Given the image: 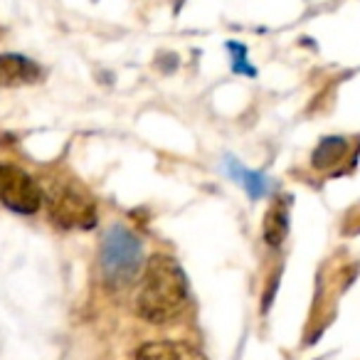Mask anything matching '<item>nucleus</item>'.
I'll return each instance as SVG.
<instances>
[{"label": "nucleus", "instance_id": "f257e3e1", "mask_svg": "<svg viewBox=\"0 0 360 360\" xmlns=\"http://www.w3.org/2000/svg\"><path fill=\"white\" fill-rule=\"evenodd\" d=\"M188 304V276L168 255H153L136 294V311L148 323H168Z\"/></svg>", "mask_w": 360, "mask_h": 360}, {"label": "nucleus", "instance_id": "f03ea898", "mask_svg": "<svg viewBox=\"0 0 360 360\" xmlns=\"http://www.w3.org/2000/svg\"><path fill=\"white\" fill-rule=\"evenodd\" d=\"M99 264L106 286L111 289L129 286L143 266V250H141L139 237L121 225L111 227L101 240Z\"/></svg>", "mask_w": 360, "mask_h": 360}, {"label": "nucleus", "instance_id": "7ed1b4c3", "mask_svg": "<svg viewBox=\"0 0 360 360\" xmlns=\"http://www.w3.org/2000/svg\"><path fill=\"white\" fill-rule=\"evenodd\" d=\"M47 210L62 230H91L96 225V207L86 193L70 183H57L47 193Z\"/></svg>", "mask_w": 360, "mask_h": 360}, {"label": "nucleus", "instance_id": "20e7f679", "mask_svg": "<svg viewBox=\"0 0 360 360\" xmlns=\"http://www.w3.org/2000/svg\"><path fill=\"white\" fill-rule=\"evenodd\" d=\"M0 202L18 215H35L42 207V188L22 168L0 163Z\"/></svg>", "mask_w": 360, "mask_h": 360}, {"label": "nucleus", "instance_id": "39448f33", "mask_svg": "<svg viewBox=\"0 0 360 360\" xmlns=\"http://www.w3.org/2000/svg\"><path fill=\"white\" fill-rule=\"evenodd\" d=\"M42 70L22 55H0V86H25L40 79Z\"/></svg>", "mask_w": 360, "mask_h": 360}, {"label": "nucleus", "instance_id": "423d86ee", "mask_svg": "<svg viewBox=\"0 0 360 360\" xmlns=\"http://www.w3.org/2000/svg\"><path fill=\"white\" fill-rule=\"evenodd\" d=\"M136 360H207L198 348L178 340H153L136 350Z\"/></svg>", "mask_w": 360, "mask_h": 360}, {"label": "nucleus", "instance_id": "0eeeda50", "mask_svg": "<svg viewBox=\"0 0 360 360\" xmlns=\"http://www.w3.org/2000/svg\"><path fill=\"white\" fill-rule=\"evenodd\" d=\"M262 232H264V240L269 247H279L286 240V232H289V210H286L284 200H276L269 205L262 222Z\"/></svg>", "mask_w": 360, "mask_h": 360}, {"label": "nucleus", "instance_id": "6e6552de", "mask_svg": "<svg viewBox=\"0 0 360 360\" xmlns=\"http://www.w3.org/2000/svg\"><path fill=\"white\" fill-rule=\"evenodd\" d=\"M345 150H348V143H345L343 136H328V139H323L316 146L311 163H314L316 170H330L343 160Z\"/></svg>", "mask_w": 360, "mask_h": 360}, {"label": "nucleus", "instance_id": "1a4fd4ad", "mask_svg": "<svg viewBox=\"0 0 360 360\" xmlns=\"http://www.w3.org/2000/svg\"><path fill=\"white\" fill-rule=\"evenodd\" d=\"M227 165H230V173H232V178L240 183L242 188H245L247 193H250V198H264L266 193H269V183H266V178L264 175H259V173H255V170H250V168H245V165H240L235 158H230L227 160Z\"/></svg>", "mask_w": 360, "mask_h": 360}, {"label": "nucleus", "instance_id": "9d476101", "mask_svg": "<svg viewBox=\"0 0 360 360\" xmlns=\"http://www.w3.org/2000/svg\"><path fill=\"white\" fill-rule=\"evenodd\" d=\"M230 50L235 52V72H247V75H255V70H252L250 65H247V52L245 47L235 45V42H230Z\"/></svg>", "mask_w": 360, "mask_h": 360}]
</instances>
